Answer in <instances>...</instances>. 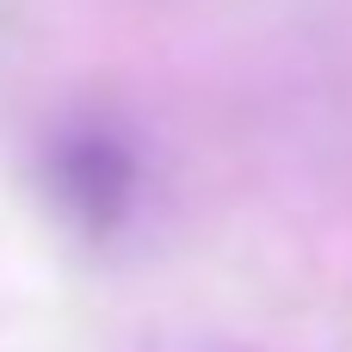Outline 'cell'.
<instances>
[{
	"mask_svg": "<svg viewBox=\"0 0 352 352\" xmlns=\"http://www.w3.org/2000/svg\"><path fill=\"white\" fill-rule=\"evenodd\" d=\"M31 186L68 241L87 254H118L148 229L161 198L155 136L118 99H74L37 130Z\"/></svg>",
	"mask_w": 352,
	"mask_h": 352,
	"instance_id": "obj_1",
	"label": "cell"
}]
</instances>
